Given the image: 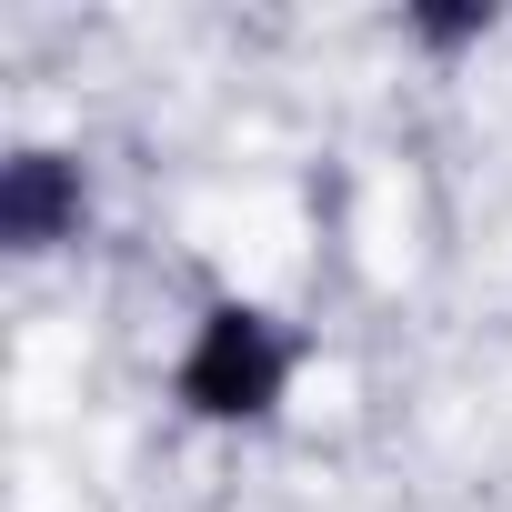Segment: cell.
Wrapping results in <instances>:
<instances>
[{
    "label": "cell",
    "mask_w": 512,
    "mask_h": 512,
    "mask_svg": "<svg viewBox=\"0 0 512 512\" xmlns=\"http://www.w3.org/2000/svg\"><path fill=\"white\" fill-rule=\"evenodd\" d=\"M292 372H302V342H292L262 302H211V312L191 322V342H181L171 392H181L191 422L241 432V422H272V412H282Z\"/></svg>",
    "instance_id": "6da1fadb"
},
{
    "label": "cell",
    "mask_w": 512,
    "mask_h": 512,
    "mask_svg": "<svg viewBox=\"0 0 512 512\" xmlns=\"http://www.w3.org/2000/svg\"><path fill=\"white\" fill-rule=\"evenodd\" d=\"M91 221V181L71 151H11L0 161V241L11 251H61Z\"/></svg>",
    "instance_id": "7a4b0ae2"
},
{
    "label": "cell",
    "mask_w": 512,
    "mask_h": 512,
    "mask_svg": "<svg viewBox=\"0 0 512 512\" xmlns=\"http://www.w3.org/2000/svg\"><path fill=\"white\" fill-rule=\"evenodd\" d=\"M412 41L422 51H472V41H492V0H422V11H412Z\"/></svg>",
    "instance_id": "3957f363"
}]
</instances>
